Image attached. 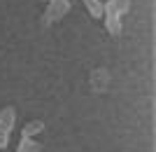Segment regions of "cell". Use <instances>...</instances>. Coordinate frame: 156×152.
Returning a JSON list of instances; mask_svg holds the SVG:
<instances>
[{
    "label": "cell",
    "mask_w": 156,
    "mask_h": 152,
    "mask_svg": "<svg viewBox=\"0 0 156 152\" xmlns=\"http://www.w3.org/2000/svg\"><path fill=\"white\" fill-rule=\"evenodd\" d=\"M68 12H70V0H49L44 12V26H51L54 21L63 19Z\"/></svg>",
    "instance_id": "6da1fadb"
},
{
    "label": "cell",
    "mask_w": 156,
    "mask_h": 152,
    "mask_svg": "<svg viewBox=\"0 0 156 152\" xmlns=\"http://www.w3.org/2000/svg\"><path fill=\"white\" fill-rule=\"evenodd\" d=\"M103 19H105V28L110 31V35H121V14L110 5V0L103 2Z\"/></svg>",
    "instance_id": "7a4b0ae2"
},
{
    "label": "cell",
    "mask_w": 156,
    "mask_h": 152,
    "mask_svg": "<svg viewBox=\"0 0 156 152\" xmlns=\"http://www.w3.org/2000/svg\"><path fill=\"white\" fill-rule=\"evenodd\" d=\"M14 124H16V110H14L12 106H7L0 110V129H5V131L12 133Z\"/></svg>",
    "instance_id": "3957f363"
},
{
    "label": "cell",
    "mask_w": 156,
    "mask_h": 152,
    "mask_svg": "<svg viewBox=\"0 0 156 152\" xmlns=\"http://www.w3.org/2000/svg\"><path fill=\"white\" fill-rule=\"evenodd\" d=\"M44 131V122L42 119H33V122H28L26 126H23V131H21V136L23 138H35L37 133Z\"/></svg>",
    "instance_id": "277c9868"
},
{
    "label": "cell",
    "mask_w": 156,
    "mask_h": 152,
    "mask_svg": "<svg viewBox=\"0 0 156 152\" xmlns=\"http://www.w3.org/2000/svg\"><path fill=\"white\" fill-rule=\"evenodd\" d=\"M16 152H44V147L40 145L35 138H23L21 136V143H19V150Z\"/></svg>",
    "instance_id": "5b68a950"
},
{
    "label": "cell",
    "mask_w": 156,
    "mask_h": 152,
    "mask_svg": "<svg viewBox=\"0 0 156 152\" xmlns=\"http://www.w3.org/2000/svg\"><path fill=\"white\" fill-rule=\"evenodd\" d=\"M84 7L91 12L93 19H103V2L100 0H84Z\"/></svg>",
    "instance_id": "8992f818"
},
{
    "label": "cell",
    "mask_w": 156,
    "mask_h": 152,
    "mask_svg": "<svg viewBox=\"0 0 156 152\" xmlns=\"http://www.w3.org/2000/svg\"><path fill=\"white\" fill-rule=\"evenodd\" d=\"M110 5L114 7L119 14H126L130 9V0H110Z\"/></svg>",
    "instance_id": "52a82bcc"
},
{
    "label": "cell",
    "mask_w": 156,
    "mask_h": 152,
    "mask_svg": "<svg viewBox=\"0 0 156 152\" xmlns=\"http://www.w3.org/2000/svg\"><path fill=\"white\" fill-rule=\"evenodd\" d=\"M7 143H9V131H5V129H0V150H5Z\"/></svg>",
    "instance_id": "ba28073f"
},
{
    "label": "cell",
    "mask_w": 156,
    "mask_h": 152,
    "mask_svg": "<svg viewBox=\"0 0 156 152\" xmlns=\"http://www.w3.org/2000/svg\"><path fill=\"white\" fill-rule=\"evenodd\" d=\"M47 2H49V0H47Z\"/></svg>",
    "instance_id": "9c48e42d"
},
{
    "label": "cell",
    "mask_w": 156,
    "mask_h": 152,
    "mask_svg": "<svg viewBox=\"0 0 156 152\" xmlns=\"http://www.w3.org/2000/svg\"><path fill=\"white\" fill-rule=\"evenodd\" d=\"M126 152H128V150H126Z\"/></svg>",
    "instance_id": "30bf717a"
}]
</instances>
